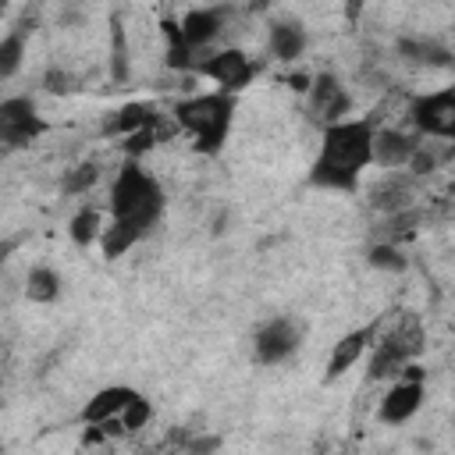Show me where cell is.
<instances>
[{
  "label": "cell",
  "mask_w": 455,
  "mask_h": 455,
  "mask_svg": "<svg viewBox=\"0 0 455 455\" xmlns=\"http://www.w3.org/2000/svg\"><path fill=\"white\" fill-rule=\"evenodd\" d=\"M46 89H50V92H68V75H64L60 68H50V71H46Z\"/></svg>",
  "instance_id": "27"
},
{
  "label": "cell",
  "mask_w": 455,
  "mask_h": 455,
  "mask_svg": "<svg viewBox=\"0 0 455 455\" xmlns=\"http://www.w3.org/2000/svg\"><path fill=\"white\" fill-rule=\"evenodd\" d=\"M405 117L412 124V135H419L423 142H451L455 139V85L434 89V92H419L409 100Z\"/></svg>",
  "instance_id": "4"
},
{
  "label": "cell",
  "mask_w": 455,
  "mask_h": 455,
  "mask_svg": "<svg viewBox=\"0 0 455 455\" xmlns=\"http://www.w3.org/2000/svg\"><path fill=\"white\" fill-rule=\"evenodd\" d=\"M149 419H153V402H149L142 391H139V395H135V398L124 405V412L117 416V423H121V434H135V430H142Z\"/></svg>",
  "instance_id": "26"
},
{
  "label": "cell",
  "mask_w": 455,
  "mask_h": 455,
  "mask_svg": "<svg viewBox=\"0 0 455 455\" xmlns=\"http://www.w3.org/2000/svg\"><path fill=\"white\" fill-rule=\"evenodd\" d=\"M156 121H160L156 103H149V100H135V103H124V107H117L114 114H107L103 124H100V135H103V139H117V142H124V139L135 135V132L156 128Z\"/></svg>",
  "instance_id": "14"
},
{
  "label": "cell",
  "mask_w": 455,
  "mask_h": 455,
  "mask_svg": "<svg viewBox=\"0 0 455 455\" xmlns=\"http://www.w3.org/2000/svg\"><path fill=\"white\" fill-rule=\"evenodd\" d=\"M167 206L164 185L142 167V160H121L107 192V224L100 235L103 259H121L142 238L153 235Z\"/></svg>",
  "instance_id": "1"
},
{
  "label": "cell",
  "mask_w": 455,
  "mask_h": 455,
  "mask_svg": "<svg viewBox=\"0 0 455 455\" xmlns=\"http://www.w3.org/2000/svg\"><path fill=\"white\" fill-rule=\"evenodd\" d=\"M419 146V135L405 128H377L373 135V164L384 171H405L412 153Z\"/></svg>",
  "instance_id": "15"
},
{
  "label": "cell",
  "mask_w": 455,
  "mask_h": 455,
  "mask_svg": "<svg viewBox=\"0 0 455 455\" xmlns=\"http://www.w3.org/2000/svg\"><path fill=\"white\" fill-rule=\"evenodd\" d=\"M306 110H309V121H316L320 128L338 124L352 117V92L334 71H316L306 82Z\"/></svg>",
  "instance_id": "8"
},
{
  "label": "cell",
  "mask_w": 455,
  "mask_h": 455,
  "mask_svg": "<svg viewBox=\"0 0 455 455\" xmlns=\"http://www.w3.org/2000/svg\"><path fill=\"white\" fill-rule=\"evenodd\" d=\"M96 181H100V164H96V160H82V164H75L71 171H64L60 192H64V196H85Z\"/></svg>",
  "instance_id": "25"
},
{
  "label": "cell",
  "mask_w": 455,
  "mask_h": 455,
  "mask_svg": "<svg viewBox=\"0 0 455 455\" xmlns=\"http://www.w3.org/2000/svg\"><path fill=\"white\" fill-rule=\"evenodd\" d=\"M373 341H377V323H363V327L341 334V338L334 341L331 355H327V380H338L341 373H348V370L370 352Z\"/></svg>",
  "instance_id": "16"
},
{
  "label": "cell",
  "mask_w": 455,
  "mask_h": 455,
  "mask_svg": "<svg viewBox=\"0 0 455 455\" xmlns=\"http://www.w3.org/2000/svg\"><path fill=\"white\" fill-rule=\"evenodd\" d=\"M174 124L192 139V149L203 156H217L228 146L231 124H235V96L228 92H196L171 107Z\"/></svg>",
  "instance_id": "3"
},
{
  "label": "cell",
  "mask_w": 455,
  "mask_h": 455,
  "mask_svg": "<svg viewBox=\"0 0 455 455\" xmlns=\"http://www.w3.org/2000/svg\"><path fill=\"white\" fill-rule=\"evenodd\" d=\"M110 78L128 82V32L121 14H110Z\"/></svg>",
  "instance_id": "24"
},
{
  "label": "cell",
  "mask_w": 455,
  "mask_h": 455,
  "mask_svg": "<svg viewBox=\"0 0 455 455\" xmlns=\"http://www.w3.org/2000/svg\"><path fill=\"white\" fill-rule=\"evenodd\" d=\"M103 210L100 206H92V203H82L75 213H71V220H68V238H71V245L75 249H89V245H96L100 242V235H103Z\"/></svg>",
  "instance_id": "20"
},
{
  "label": "cell",
  "mask_w": 455,
  "mask_h": 455,
  "mask_svg": "<svg viewBox=\"0 0 455 455\" xmlns=\"http://www.w3.org/2000/svg\"><path fill=\"white\" fill-rule=\"evenodd\" d=\"M419 224H423V210H416V206L398 210V213H387V217H380V224H377V238H373V242L402 245V238H409Z\"/></svg>",
  "instance_id": "21"
},
{
  "label": "cell",
  "mask_w": 455,
  "mask_h": 455,
  "mask_svg": "<svg viewBox=\"0 0 455 455\" xmlns=\"http://www.w3.org/2000/svg\"><path fill=\"white\" fill-rule=\"evenodd\" d=\"M366 267L380 270V274H405L409 270V256L402 245H391V242H370L366 249Z\"/></svg>",
  "instance_id": "23"
},
{
  "label": "cell",
  "mask_w": 455,
  "mask_h": 455,
  "mask_svg": "<svg viewBox=\"0 0 455 455\" xmlns=\"http://www.w3.org/2000/svg\"><path fill=\"white\" fill-rule=\"evenodd\" d=\"M0 455H4V451H0Z\"/></svg>",
  "instance_id": "29"
},
{
  "label": "cell",
  "mask_w": 455,
  "mask_h": 455,
  "mask_svg": "<svg viewBox=\"0 0 455 455\" xmlns=\"http://www.w3.org/2000/svg\"><path fill=\"white\" fill-rule=\"evenodd\" d=\"M135 395H139V387H132V384H107V387H100V391L82 405V423L92 427V430L114 423Z\"/></svg>",
  "instance_id": "17"
},
{
  "label": "cell",
  "mask_w": 455,
  "mask_h": 455,
  "mask_svg": "<svg viewBox=\"0 0 455 455\" xmlns=\"http://www.w3.org/2000/svg\"><path fill=\"white\" fill-rule=\"evenodd\" d=\"M423 398H427V380H423V370L416 363H409L384 391L380 405H377V419L387 423V427H402L409 423L419 409H423Z\"/></svg>",
  "instance_id": "7"
},
{
  "label": "cell",
  "mask_w": 455,
  "mask_h": 455,
  "mask_svg": "<svg viewBox=\"0 0 455 455\" xmlns=\"http://www.w3.org/2000/svg\"><path fill=\"white\" fill-rule=\"evenodd\" d=\"M60 291H64V277H60L57 267H50V263L28 267V274H25V299H28V302H36V306H53V302L60 299Z\"/></svg>",
  "instance_id": "19"
},
{
  "label": "cell",
  "mask_w": 455,
  "mask_h": 455,
  "mask_svg": "<svg viewBox=\"0 0 455 455\" xmlns=\"http://www.w3.org/2000/svg\"><path fill=\"white\" fill-rule=\"evenodd\" d=\"M25 50H28V32L7 28V32L0 36V82H11V78L21 71Z\"/></svg>",
  "instance_id": "22"
},
{
  "label": "cell",
  "mask_w": 455,
  "mask_h": 455,
  "mask_svg": "<svg viewBox=\"0 0 455 455\" xmlns=\"http://www.w3.org/2000/svg\"><path fill=\"white\" fill-rule=\"evenodd\" d=\"M259 64L242 50V46H220V50H210L203 57H196L192 64V75L199 78H210L217 85V92H228V96H238L252 78H256Z\"/></svg>",
  "instance_id": "5"
},
{
  "label": "cell",
  "mask_w": 455,
  "mask_h": 455,
  "mask_svg": "<svg viewBox=\"0 0 455 455\" xmlns=\"http://www.w3.org/2000/svg\"><path fill=\"white\" fill-rule=\"evenodd\" d=\"M302 345V331L291 316H270L252 334V359L259 366H281L288 363Z\"/></svg>",
  "instance_id": "9"
},
{
  "label": "cell",
  "mask_w": 455,
  "mask_h": 455,
  "mask_svg": "<svg viewBox=\"0 0 455 455\" xmlns=\"http://www.w3.org/2000/svg\"><path fill=\"white\" fill-rule=\"evenodd\" d=\"M377 117H345L338 124L320 128V146L309 164V185L327 192H355L363 185V171L373 164V135Z\"/></svg>",
  "instance_id": "2"
},
{
  "label": "cell",
  "mask_w": 455,
  "mask_h": 455,
  "mask_svg": "<svg viewBox=\"0 0 455 455\" xmlns=\"http://www.w3.org/2000/svg\"><path fill=\"white\" fill-rule=\"evenodd\" d=\"M228 7H188L181 18H178V32L185 39V46L192 50V57H203L210 53V46L220 39L224 32V21H228Z\"/></svg>",
  "instance_id": "11"
},
{
  "label": "cell",
  "mask_w": 455,
  "mask_h": 455,
  "mask_svg": "<svg viewBox=\"0 0 455 455\" xmlns=\"http://www.w3.org/2000/svg\"><path fill=\"white\" fill-rule=\"evenodd\" d=\"M267 50H270V57L274 60H281V64H295L306 50H309V32H306V25L302 21H295V18H270L267 21Z\"/></svg>",
  "instance_id": "13"
},
{
  "label": "cell",
  "mask_w": 455,
  "mask_h": 455,
  "mask_svg": "<svg viewBox=\"0 0 455 455\" xmlns=\"http://www.w3.org/2000/svg\"><path fill=\"white\" fill-rule=\"evenodd\" d=\"M0 259H4V252H0Z\"/></svg>",
  "instance_id": "28"
},
{
  "label": "cell",
  "mask_w": 455,
  "mask_h": 455,
  "mask_svg": "<svg viewBox=\"0 0 455 455\" xmlns=\"http://www.w3.org/2000/svg\"><path fill=\"white\" fill-rule=\"evenodd\" d=\"M46 132V121L32 96H7L0 100V160L32 146Z\"/></svg>",
  "instance_id": "6"
},
{
  "label": "cell",
  "mask_w": 455,
  "mask_h": 455,
  "mask_svg": "<svg viewBox=\"0 0 455 455\" xmlns=\"http://www.w3.org/2000/svg\"><path fill=\"white\" fill-rule=\"evenodd\" d=\"M366 203H370V210H377L380 217L398 213V210H409V206H416V178L405 174V171H384V174L366 188Z\"/></svg>",
  "instance_id": "12"
},
{
  "label": "cell",
  "mask_w": 455,
  "mask_h": 455,
  "mask_svg": "<svg viewBox=\"0 0 455 455\" xmlns=\"http://www.w3.org/2000/svg\"><path fill=\"white\" fill-rule=\"evenodd\" d=\"M395 57L412 68H451V46L434 39V36H398L395 39Z\"/></svg>",
  "instance_id": "18"
},
{
  "label": "cell",
  "mask_w": 455,
  "mask_h": 455,
  "mask_svg": "<svg viewBox=\"0 0 455 455\" xmlns=\"http://www.w3.org/2000/svg\"><path fill=\"white\" fill-rule=\"evenodd\" d=\"M419 352V334L416 331H391L370 345V380H395Z\"/></svg>",
  "instance_id": "10"
}]
</instances>
